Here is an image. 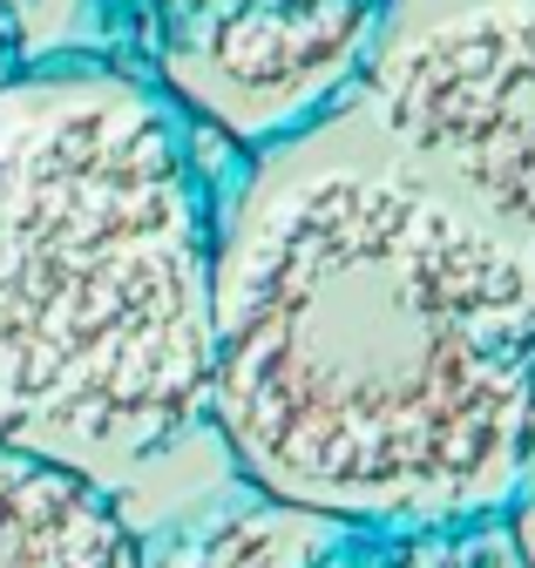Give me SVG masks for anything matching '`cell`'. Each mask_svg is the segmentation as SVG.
<instances>
[{"instance_id":"obj_1","label":"cell","mask_w":535,"mask_h":568,"mask_svg":"<svg viewBox=\"0 0 535 568\" xmlns=\"http://www.w3.org/2000/svg\"><path fill=\"white\" fill-rule=\"evenodd\" d=\"M211 434L360 535L495 521L535 480V284L353 102L218 196Z\"/></svg>"},{"instance_id":"obj_2","label":"cell","mask_w":535,"mask_h":568,"mask_svg":"<svg viewBox=\"0 0 535 568\" xmlns=\"http://www.w3.org/2000/svg\"><path fill=\"white\" fill-rule=\"evenodd\" d=\"M218 183L143 75L0 89V447L115 487L211 426Z\"/></svg>"},{"instance_id":"obj_3","label":"cell","mask_w":535,"mask_h":568,"mask_svg":"<svg viewBox=\"0 0 535 568\" xmlns=\"http://www.w3.org/2000/svg\"><path fill=\"white\" fill-rule=\"evenodd\" d=\"M346 102L535 284V0H380Z\"/></svg>"},{"instance_id":"obj_4","label":"cell","mask_w":535,"mask_h":568,"mask_svg":"<svg viewBox=\"0 0 535 568\" xmlns=\"http://www.w3.org/2000/svg\"><path fill=\"white\" fill-rule=\"evenodd\" d=\"M143 14L157 41V89L251 156L353 95L380 0H238Z\"/></svg>"},{"instance_id":"obj_5","label":"cell","mask_w":535,"mask_h":568,"mask_svg":"<svg viewBox=\"0 0 535 568\" xmlns=\"http://www.w3.org/2000/svg\"><path fill=\"white\" fill-rule=\"evenodd\" d=\"M143 535L115 494L0 447V568H137Z\"/></svg>"},{"instance_id":"obj_6","label":"cell","mask_w":535,"mask_h":568,"mask_svg":"<svg viewBox=\"0 0 535 568\" xmlns=\"http://www.w3.org/2000/svg\"><path fill=\"white\" fill-rule=\"evenodd\" d=\"M137 568H380V561L360 528L251 494L238 508L183 521L157 548L143 541Z\"/></svg>"},{"instance_id":"obj_7","label":"cell","mask_w":535,"mask_h":568,"mask_svg":"<svg viewBox=\"0 0 535 568\" xmlns=\"http://www.w3.org/2000/svg\"><path fill=\"white\" fill-rule=\"evenodd\" d=\"M508 548H515L522 568H535V480L522 487V501L508 508Z\"/></svg>"},{"instance_id":"obj_8","label":"cell","mask_w":535,"mask_h":568,"mask_svg":"<svg viewBox=\"0 0 535 568\" xmlns=\"http://www.w3.org/2000/svg\"><path fill=\"white\" fill-rule=\"evenodd\" d=\"M21 21H14V0H0V89H8L21 68H28V48H21Z\"/></svg>"},{"instance_id":"obj_9","label":"cell","mask_w":535,"mask_h":568,"mask_svg":"<svg viewBox=\"0 0 535 568\" xmlns=\"http://www.w3.org/2000/svg\"><path fill=\"white\" fill-rule=\"evenodd\" d=\"M137 8H238V0H137Z\"/></svg>"}]
</instances>
